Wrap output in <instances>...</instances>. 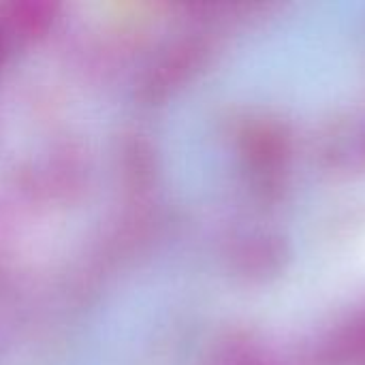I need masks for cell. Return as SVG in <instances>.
Returning <instances> with one entry per match:
<instances>
[{
	"instance_id": "cell-1",
	"label": "cell",
	"mask_w": 365,
	"mask_h": 365,
	"mask_svg": "<svg viewBox=\"0 0 365 365\" xmlns=\"http://www.w3.org/2000/svg\"><path fill=\"white\" fill-rule=\"evenodd\" d=\"M346 342H349L351 351L365 361V317L359 323H355V327H353L351 336L346 338Z\"/></svg>"
}]
</instances>
